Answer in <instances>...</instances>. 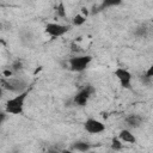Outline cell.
Segmentation results:
<instances>
[{
  "label": "cell",
  "instance_id": "12",
  "mask_svg": "<svg viewBox=\"0 0 153 153\" xmlns=\"http://www.w3.org/2000/svg\"><path fill=\"white\" fill-rule=\"evenodd\" d=\"M124 0H102L100 2V8L102 11L105 10V8H109V7H114V6H118L123 2Z\"/></svg>",
  "mask_w": 153,
  "mask_h": 153
},
{
  "label": "cell",
  "instance_id": "18",
  "mask_svg": "<svg viewBox=\"0 0 153 153\" xmlns=\"http://www.w3.org/2000/svg\"><path fill=\"white\" fill-rule=\"evenodd\" d=\"M152 80H153V79H152V78H149V76H147L145 73L140 76V81H141V84H142V85H145V86L151 85V84H152Z\"/></svg>",
  "mask_w": 153,
  "mask_h": 153
},
{
  "label": "cell",
  "instance_id": "20",
  "mask_svg": "<svg viewBox=\"0 0 153 153\" xmlns=\"http://www.w3.org/2000/svg\"><path fill=\"white\" fill-rule=\"evenodd\" d=\"M145 74H146L147 76H149V78H152V79H153V65L148 67V69L145 72Z\"/></svg>",
  "mask_w": 153,
  "mask_h": 153
},
{
  "label": "cell",
  "instance_id": "21",
  "mask_svg": "<svg viewBox=\"0 0 153 153\" xmlns=\"http://www.w3.org/2000/svg\"><path fill=\"white\" fill-rule=\"evenodd\" d=\"M82 14H84L85 17L88 14V11H87V8H82Z\"/></svg>",
  "mask_w": 153,
  "mask_h": 153
},
{
  "label": "cell",
  "instance_id": "4",
  "mask_svg": "<svg viewBox=\"0 0 153 153\" xmlns=\"http://www.w3.org/2000/svg\"><path fill=\"white\" fill-rule=\"evenodd\" d=\"M94 87L92 85H86L85 87H82L79 92L75 93V96L73 97L72 102H73V105H76V106H85L88 102V99L91 98V96L94 93Z\"/></svg>",
  "mask_w": 153,
  "mask_h": 153
},
{
  "label": "cell",
  "instance_id": "16",
  "mask_svg": "<svg viewBox=\"0 0 153 153\" xmlns=\"http://www.w3.org/2000/svg\"><path fill=\"white\" fill-rule=\"evenodd\" d=\"M85 22H86V17L84 14H76L72 19V23L75 26H81L82 24H85Z\"/></svg>",
  "mask_w": 153,
  "mask_h": 153
},
{
  "label": "cell",
  "instance_id": "1",
  "mask_svg": "<svg viewBox=\"0 0 153 153\" xmlns=\"http://www.w3.org/2000/svg\"><path fill=\"white\" fill-rule=\"evenodd\" d=\"M1 85H2L4 90L12 92V93H16V94L27 91V87H29V82L24 78H20V76L2 78Z\"/></svg>",
  "mask_w": 153,
  "mask_h": 153
},
{
  "label": "cell",
  "instance_id": "22",
  "mask_svg": "<svg viewBox=\"0 0 153 153\" xmlns=\"http://www.w3.org/2000/svg\"><path fill=\"white\" fill-rule=\"evenodd\" d=\"M152 30H153V29H152Z\"/></svg>",
  "mask_w": 153,
  "mask_h": 153
},
{
  "label": "cell",
  "instance_id": "7",
  "mask_svg": "<svg viewBox=\"0 0 153 153\" xmlns=\"http://www.w3.org/2000/svg\"><path fill=\"white\" fill-rule=\"evenodd\" d=\"M84 129L88 134H100L105 130V124L96 118H87L84 122Z\"/></svg>",
  "mask_w": 153,
  "mask_h": 153
},
{
  "label": "cell",
  "instance_id": "13",
  "mask_svg": "<svg viewBox=\"0 0 153 153\" xmlns=\"http://www.w3.org/2000/svg\"><path fill=\"white\" fill-rule=\"evenodd\" d=\"M147 32H148L147 26H146V25H140V26H137V27L135 29L134 35H135L136 37L142 38V37H146V36H147Z\"/></svg>",
  "mask_w": 153,
  "mask_h": 153
},
{
  "label": "cell",
  "instance_id": "5",
  "mask_svg": "<svg viewBox=\"0 0 153 153\" xmlns=\"http://www.w3.org/2000/svg\"><path fill=\"white\" fill-rule=\"evenodd\" d=\"M44 30L50 37L59 38V37L65 36L67 32H69L71 26L65 25V24H60V23H47Z\"/></svg>",
  "mask_w": 153,
  "mask_h": 153
},
{
  "label": "cell",
  "instance_id": "10",
  "mask_svg": "<svg viewBox=\"0 0 153 153\" xmlns=\"http://www.w3.org/2000/svg\"><path fill=\"white\" fill-rule=\"evenodd\" d=\"M118 137H120L123 142H127V143H135V142H136V137H135V135L130 131L129 128L122 129V130L118 133Z\"/></svg>",
  "mask_w": 153,
  "mask_h": 153
},
{
  "label": "cell",
  "instance_id": "17",
  "mask_svg": "<svg viewBox=\"0 0 153 153\" xmlns=\"http://www.w3.org/2000/svg\"><path fill=\"white\" fill-rule=\"evenodd\" d=\"M122 146H123V141L120 137H114L111 140V148L112 149L120 151V149H122Z\"/></svg>",
  "mask_w": 153,
  "mask_h": 153
},
{
  "label": "cell",
  "instance_id": "8",
  "mask_svg": "<svg viewBox=\"0 0 153 153\" xmlns=\"http://www.w3.org/2000/svg\"><path fill=\"white\" fill-rule=\"evenodd\" d=\"M142 122H143V118L136 114H131L124 118V123L129 129H136V128L141 127Z\"/></svg>",
  "mask_w": 153,
  "mask_h": 153
},
{
  "label": "cell",
  "instance_id": "3",
  "mask_svg": "<svg viewBox=\"0 0 153 153\" xmlns=\"http://www.w3.org/2000/svg\"><path fill=\"white\" fill-rule=\"evenodd\" d=\"M91 62H92L91 55H75L68 60V67L72 72L79 73L85 71Z\"/></svg>",
  "mask_w": 153,
  "mask_h": 153
},
{
  "label": "cell",
  "instance_id": "9",
  "mask_svg": "<svg viewBox=\"0 0 153 153\" xmlns=\"http://www.w3.org/2000/svg\"><path fill=\"white\" fill-rule=\"evenodd\" d=\"M91 148H92V145L88 141H85V140H76L71 145V149L79 151V152H87Z\"/></svg>",
  "mask_w": 153,
  "mask_h": 153
},
{
  "label": "cell",
  "instance_id": "6",
  "mask_svg": "<svg viewBox=\"0 0 153 153\" xmlns=\"http://www.w3.org/2000/svg\"><path fill=\"white\" fill-rule=\"evenodd\" d=\"M114 74H115V76L117 78L120 85H121L123 88H126V90H131V79H133V76H131V73H130L128 69L122 68V67H118V68L115 69Z\"/></svg>",
  "mask_w": 153,
  "mask_h": 153
},
{
  "label": "cell",
  "instance_id": "15",
  "mask_svg": "<svg viewBox=\"0 0 153 153\" xmlns=\"http://www.w3.org/2000/svg\"><path fill=\"white\" fill-rule=\"evenodd\" d=\"M55 12H56V16L57 17H60V18H66V7H65V5H63V2L62 1H60L59 4H57V6H56V8H55Z\"/></svg>",
  "mask_w": 153,
  "mask_h": 153
},
{
  "label": "cell",
  "instance_id": "19",
  "mask_svg": "<svg viewBox=\"0 0 153 153\" xmlns=\"http://www.w3.org/2000/svg\"><path fill=\"white\" fill-rule=\"evenodd\" d=\"M71 50H72L73 53H79V51H80V47H79L75 42H73V43L71 44Z\"/></svg>",
  "mask_w": 153,
  "mask_h": 153
},
{
  "label": "cell",
  "instance_id": "11",
  "mask_svg": "<svg viewBox=\"0 0 153 153\" xmlns=\"http://www.w3.org/2000/svg\"><path fill=\"white\" fill-rule=\"evenodd\" d=\"M19 37H20L22 44H24V45H30L31 42H32V39H33L32 32L30 30H23V31H20Z\"/></svg>",
  "mask_w": 153,
  "mask_h": 153
},
{
  "label": "cell",
  "instance_id": "2",
  "mask_svg": "<svg viewBox=\"0 0 153 153\" xmlns=\"http://www.w3.org/2000/svg\"><path fill=\"white\" fill-rule=\"evenodd\" d=\"M27 96H29V91H25L10 98L5 104V110L10 115H22L24 111V105Z\"/></svg>",
  "mask_w": 153,
  "mask_h": 153
},
{
  "label": "cell",
  "instance_id": "14",
  "mask_svg": "<svg viewBox=\"0 0 153 153\" xmlns=\"http://www.w3.org/2000/svg\"><path fill=\"white\" fill-rule=\"evenodd\" d=\"M23 67H24L23 61H22V60H16V61H13V62L11 63L10 69H11L13 73H18V72H20V71L23 69Z\"/></svg>",
  "mask_w": 153,
  "mask_h": 153
}]
</instances>
